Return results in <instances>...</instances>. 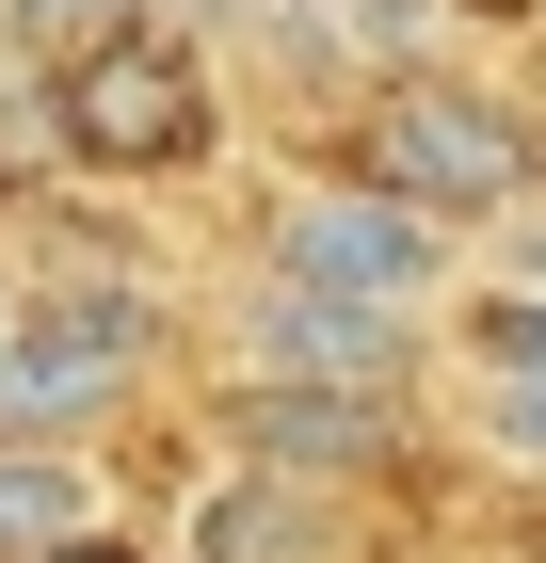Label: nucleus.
<instances>
[{
    "label": "nucleus",
    "mask_w": 546,
    "mask_h": 563,
    "mask_svg": "<svg viewBox=\"0 0 546 563\" xmlns=\"http://www.w3.org/2000/svg\"><path fill=\"white\" fill-rule=\"evenodd\" d=\"M145 387V306L129 290H65L33 322H0V434H33V451H81V419Z\"/></svg>",
    "instance_id": "3"
},
{
    "label": "nucleus",
    "mask_w": 546,
    "mask_h": 563,
    "mask_svg": "<svg viewBox=\"0 0 546 563\" xmlns=\"http://www.w3.org/2000/svg\"><path fill=\"white\" fill-rule=\"evenodd\" d=\"M16 563H145V548H113V531H65V548H16Z\"/></svg>",
    "instance_id": "11"
},
{
    "label": "nucleus",
    "mask_w": 546,
    "mask_h": 563,
    "mask_svg": "<svg viewBox=\"0 0 546 563\" xmlns=\"http://www.w3.org/2000/svg\"><path fill=\"white\" fill-rule=\"evenodd\" d=\"M466 354H482V387H546V290L499 274V290L466 306Z\"/></svg>",
    "instance_id": "8"
},
{
    "label": "nucleus",
    "mask_w": 546,
    "mask_h": 563,
    "mask_svg": "<svg viewBox=\"0 0 546 563\" xmlns=\"http://www.w3.org/2000/svg\"><path fill=\"white\" fill-rule=\"evenodd\" d=\"M337 177L419 210V225H499L514 194H546V130L482 81H386L354 113V145H337Z\"/></svg>",
    "instance_id": "1"
},
{
    "label": "nucleus",
    "mask_w": 546,
    "mask_h": 563,
    "mask_svg": "<svg viewBox=\"0 0 546 563\" xmlns=\"http://www.w3.org/2000/svg\"><path fill=\"white\" fill-rule=\"evenodd\" d=\"M274 290H322V306H370V322H402V306L434 290V225L386 210V194H354V177H305V194H274Z\"/></svg>",
    "instance_id": "4"
},
{
    "label": "nucleus",
    "mask_w": 546,
    "mask_h": 563,
    "mask_svg": "<svg viewBox=\"0 0 546 563\" xmlns=\"http://www.w3.org/2000/svg\"><path fill=\"white\" fill-rule=\"evenodd\" d=\"M129 16H145V0H0V33L48 48V65H65V48H97V33H129Z\"/></svg>",
    "instance_id": "9"
},
{
    "label": "nucleus",
    "mask_w": 546,
    "mask_h": 563,
    "mask_svg": "<svg viewBox=\"0 0 546 563\" xmlns=\"http://www.w3.org/2000/svg\"><path fill=\"white\" fill-rule=\"evenodd\" d=\"M482 419H499L514 451H546V387H482Z\"/></svg>",
    "instance_id": "10"
},
{
    "label": "nucleus",
    "mask_w": 546,
    "mask_h": 563,
    "mask_svg": "<svg viewBox=\"0 0 546 563\" xmlns=\"http://www.w3.org/2000/svg\"><path fill=\"white\" fill-rule=\"evenodd\" d=\"M242 387H402V322H370V306H322V290H274L257 274L242 306Z\"/></svg>",
    "instance_id": "6"
},
{
    "label": "nucleus",
    "mask_w": 546,
    "mask_h": 563,
    "mask_svg": "<svg viewBox=\"0 0 546 563\" xmlns=\"http://www.w3.org/2000/svg\"><path fill=\"white\" fill-rule=\"evenodd\" d=\"M210 434H242V451H274L290 483H386L402 467V387H225V419Z\"/></svg>",
    "instance_id": "5"
},
{
    "label": "nucleus",
    "mask_w": 546,
    "mask_h": 563,
    "mask_svg": "<svg viewBox=\"0 0 546 563\" xmlns=\"http://www.w3.org/2000/svg\"><path fill=\"white\" fill-rule=\"evenodd\" d=\"M65 531H97V467L0 434V563H16V548H65Z\"/></svg>",
    "instance_id": "7"
},
{
    "label": "nucleus",
    "mask_w": 546,
    "mask_h": 563,
    "mask_svg": "<svg viewBox=\"0 0 546 563\" xmlns=\"http://www.w3.org/2000/svg\"><path fill=\"white\" fill-rule=\"evenodd\" d=\"M48 145L81 177H161V162H193L210 145V65L177 33H97V48H65V81H48Z\"/></svg>",
    "instance_id": "2"
}]
</instances>
